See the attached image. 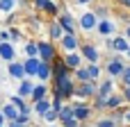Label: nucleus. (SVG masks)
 Masks as SVG:
<instances>
[{"label": "nucleus", "instance_id": "f257e3e1", "mask_svg": "<svg viewBox=\"0 0 130 127\" xmlns=\"http://www.w3.org/2000/svg\"><path fill=\"white\" fill-rule=\"evenodd\" d=\"M123 68H126V55H119V52H112V57H110V59L105 61V66H103L105 75H110L112 80L121 77Z\"/></svg>", "mask_w": 130, "mask_h": 127}, {"label": "nucleus", "instance_id": "f03ea898", "mask_svg": "<svg viewBox=\"0 0 130 127\" xmlns=\"http://www.w3.org/2000/svg\"><path fill=\"white\" fill-rule=\"evenodd\" d=\"M37 50H39V59L53 64L59 55H57V45L53 41H37Z\"/></svg>", "mask_w": 130, "mask_h": 127}, {"label": "nucleus", "instance_id": "7ed1b4c3", "mask_svg": "<svg viewBox=\"0 0 130 127\" xmlns=\"http://www.w3.org/2000/svg\"><path fill=\"white\" fill-rule=\"evenodd\" d=\"M78 52L82 55L85 64H98V59H101V50H98L96 43H91V41H82L80 48H78Z\"/></svg>", "mask_w": 130, "mask_h": 127}, {"label": "nucleus", "instance_id": "20e7f679", "mask_svg": "<svg viewBox=\"0 0 130 127\" xmlns=\"http://www.w3.org/2000/svg\"><path fill=\"white\" fill-rule=\"evenodd\" d=\"M96 89H98V82H94V80L80 82V84H75L73 98H78V100H91V98L96 95Z\"/></svg>", "mask_w": 130, "mask_h": 127}, {"label": "nucleus", "instance_id": "39448f33", "mask_svg": "<svg viewBox=\"0 0 130 127\" xmlns=\"http://www.w3.org/2000/svg\"><path fill=\"white\" fill-rule=\"evenodd\" d=\"M96 25H98V18H96V14H94L91 9H87V11H82V14L78 16V27H80L82 32L91 34V32H96Z\"/></svg>", "mask_w": 130, "mask_h": 127}, {"label": "nucleus", "instance_id": "423d86ee", "mask_svg": "<svg viewBox=\"0 0 130 127\" xmlns=\"http://www.w3.org/2000/svg\"><path fill=\"white\" fill-rule=\"evenodd\" d=\"M55 20L62 25L64 34H75V32H78V18H73L69 11H59V16H57Z\"/></svg>", "mask_w": 130, "mask_h": 127}, {"label": "nucleus", "instance_id": "0eeeda50", "mask_svg": "<svg viewBox=\"0 0 130 127\" xmlns=\"http://www.w3.org/2000/svg\"><path fill=\"white\" fill-rule=\"evenodd\" d=\"M91 114H94V109L85 102V100H78V102H73V118L78 120V123H85V120H89L91 118Z\"/></svg>", "mask_w": 130, "mask_h": 127}, {"label": "nucleus", "instance_id": "6e6552de", "mask_svg": "<svg viewBox=\"0 0 130 127\" xmlns=\"http://www.w3.org/2000/svg\"><path fill=\"white\" fill-rule=\"evenodd\" d=\"M117 32V23L107 16V18H101L98 20V25H96V34L98 36H103V39H107V36H112Z\"/></svg>", "mask_w": 130, "mask_h": 127}, {"label": "nucleus", "instance_id": "1a4fd4ad", "mask_svg": "<svg viewBox=\"0 0 130 127\" xmlns=\"http://www.w3.org/2000/svg\"><path fill=\"white\" fill-rule=\"evenodd\" d=\"M57 43H59V48H62L64 52H73V50H78V48H80L82 39H78V34H64Z\"/></svg>", "mask_w": 130, "mask_h": 127}, {"label": "nucleus", "instance_id": "9d476101", "mask_svg": "<svg viewBox=\"0 0 130 127\" xmlns=\"http://www.w3.org/2000/svg\"><path fill=\"white\" fill-rule=\"evenodd\" d=\"M62 61L66 64L69 70H75V68L85 66V59H82V55H80L78 50H73V52H64V55H62Z\"/></svg>", "mask_w": 130, "mask_h": 127}, {"label": "nucleus", "instance_id": "9b49d317", "mask_svg": "<svg viewBox=\"0 0 130 127\" xmlns=\"http://www.w3.org/2000/svg\"><path fill=\"white\" fill-rule=\"evenodd\" d=\"M73 75V70H69L66 68V64L62 61V57H57L55 61H53V82H57V80H62V77H71Z\"/></svg>", "mask_w": 130, "mask_h": 127}, {"label": "nucleus", "instance_id": "f8f14e48", "mask_svg": "<svg viewBox=\"0 0 130 127\" xmlns=\"http://www.w3.org/2000/svg\"><path fill=\"white\" fill-rule=\"evenodd\" d=\"M107 48L112 52H119V55H126V50L130 48V41L126 36H114V39H107Z\"/></svg>", "mask_w": 130, "mask_h": 127}, {"label": "nucleus", "instance_id": "ddd939ff", "mask_svg": "<svg viewBox=\"0 0 130 127\" xmlns=\"http://www.w3.org/2000/svg\"><path fill=\"white\" fill-rule=\"evenodd\" d=\"M39 64L41 59L39 57H23V70H25V77H37V70H39Z\"/></svg>", "mask_w": 130, "mask_h": 127}, {"label": "nucleus", "instance_id": "4468645a", "mask_svg": "<svg viewBox=\"0 0 130 127\" xmlns=\"http://www.w3.org/2000/svg\"><path fill=\"white\" fill-rule=\"evenodd\" d=\"M7 75L11 77V80H23L25 77V70H23V59H14V61H9L7 64Z\"/></svg>", "mask_w": 130, "mask_h": 127}, {"label": "nucleus", "instance_id": "2eb2a0df", "mask_svg": "<svg viewBox=\"0 0 130 127\" xmlns=\"http://www.w3.org/2000/svg\"><path fill=\"white\" fill-rule=\"evenodd\" d=\"M48 93H50V89H48V84L46 82H39V84H34L32 86V93H30V105L32 102H39V100H43V98H48Z\"/></svg>", "mask_w": 130, "mask_h": 127}, {"label": "nucleus", "instance_id": "dca6fc26", "mask_svg": "<svg viewBox=\"0 0 130 127\" xmlns=\"http://www.w3.org/2000/svg\"><path fill=\"white\" fill-rule=\"evenodd\" d=\"M16 59V48L11 41H0V61H14Z\"/></svg>", "mask_w": 130, "mask_h": 127}, {"label": "nucleus", "instance_id": "f3484780", "mask_svg": "<svg viewBox=\"0 0 130 127\" xmlns=\"http://www.w3.org/2000/svg\"><path fill=\"white\" fill-rule=\"evenodd\" d=\"M110 93H114V80H112V77L98 80V89H96V95H101V98H107Z\"/></svg>", "mask_w": 130, "mask_h": 127}, {"label": "nucleus", "instance_id": "a211bd4d", "mask_svg": "<svg viewBox=\"0 0 130 127\" xmlns=\"http://www.w3.org/2000/svg\"><path fill=\"white\" fill-rule=\"evenodd\" d=\"M48 36H50V41H53V43H57V41L64 36V30H62V25H59L55 18H53V20H50V25H48Z\"/></svg>", "mask_w": 130, "mask_h": 127}, {"label": "nucleus", "instance_id": "6ab92c4d", "mask_svg": "<svg viewBox=\"0 0 130 127\" xmlns=\"http://www.w3.org/2000/svg\"><path fill=\"white\" fill-rule=\"evenodd\" d=\"M50 77H53V64L41 61V64H39V70H37V80H39V82H48Z\"/></svg>", "mask_w": 130, "mask_h": 127}, {"label": "nucleus", "instance_id": "aec40b11", "mask_svg": "<svg viewBox=\"0 0 130 127\" xmlns=\"http://www.w3.org/2000/svg\"><path fill=\"white\" fill-rule=\"evenodd\" d=\"M32 86H34V84H32V80H30V77H23V80L18 82L16 95H21V98H25V100H27V98H30V93H32Z\"/></svg>", "mask_w": 130, "mask_h": 127}, {"label": "nucleus", "instance_id": "412c9836", "mask_svg": "<svg viewBox=\"0 0 130 127\" xmlns=\"http://www.w3.org/2000/svg\"><path fill=\"white\" fill-rule=\"evenodd\" d=\"M48 109H50V98H43V100H39V102H32V111H34L39 118H43Z\"/></svg>", "mask_w": 130, "mask_h": 127}, {"label": "nucleus", "instance_id": "4be33fe9", "mask_svg": "<svg viewBox=\"0 0 130 127\" xmlns=\"http://www.w3.org/2000/svg\"><path fill=\"white\" fill-rule=\"evenodd\" d=\"M105 105H107V109H119V107H123L126 102H123V95H121V93H110L107 100H105Z\"/></svg>", "mask_w": 130, "mask_h": 127}, {"label": "nucleus", "instance_id": "5701e85b", "mask_svg": "<svg viewBox=\"0 0 130 127\" xmlns=\"http://www.w3.org/2000/svg\"><path fill=\"white\" fill-rule=\"evenodd\" d=\"M0 114H2V116H5V120L9 123V120H16V116H18L21 111H18V109L11 105V102H5V105H2V111H0Z\"/></svg>", "mask_w": 130, "mask_h": 127}, {"label": "nucleus", "instance_id": "b1692460", "mask_svg": "<svg viewBox=\"0 0 130 127\" xmlns=\"http://www.w3.org/2000/svg\"><path fill=\"white\" fill-rule=\"evenodd\" d=\"M59 11H62V7H59V2H57V0H48V5L43 7V14H46V16H50V18H57V16H59Z\"/></svg>", "mask_w": 130, "mask_h": 127}, {"label": "nucleus", "instance_id": "393cba45", "mask_svg": "<svg viewBox=\"0 0 130 127\" xmlns=\"http://www.w3.org/2000/svg\"><path fill=\"white\" fill-rule=\"evenodd\" d=\"M85 68H87V73H89V77H91L94 82L101 80V75H103V66H98V64H85Z\"/></svg>", "mask_w": 130, "mask_h": 127}, {"label": "nucleus", "instance_id": "a878e982", "mask_svg": "<svg viewBox=\"0 0 130 127\" xmlns=\"http://www.w3.org/2000/svg\"><path fill=\"white\" fill-rule=\"evenodd\" d=\"M71 77H75V84H80V82H89L91 77H89V73H87V68L85 66H80V68H75L73 70V75Z\"/></svg>", "mask_w": 130, "mask_h": 127}, {"label": "nucleus", "instance_id": "bb28decb", "mask_svg": "<svg viewBox=\"0 0 130 127\" xmlns=\"http://www.w3.org/2000/svg\"><path fill=\"white\" fill-rule=\"evenodd\" d=\"M69 118H73V105H66V102H64V107L59 109V120H57V123L69 120Z\"/></svg>", "mask_w": 130, "mask_h": 127}, {"label": "nucleus", "instance_id": "cd10ccee", "mask_svg": "<svg viewBox=\"0 0 130 127\" xmlns=\"http://www.w3.org/2000/svg\"><path fill=\"white\" fill-rule=\"evenodd\" d=\"M18 0H0V14H11Z\"/></svg>", "mask_w": 130, "mask_h": 127}, {"label": "nucleus", "instance_id": "c85d7f7f", "mask_svg": "<svg viewBox=\"0 0 130 127\" xmlns=\"http://www.w3.org/2000/svg\"><path fill=\"white\" fill-rule=\"evenodd\" d=\"M41 120H46V123H48V125H53V123H57V120H59V111H57V109H53V107H50V109H48V111H46V116H43V118H41Z\"/></svg>", "mask_w": 130, "mask_h": 127}, {"label": "nucleus", "instance_id": "c756f323", "mask_svg": "<svg viewBox=\"0 0 130 127\" xmlns=\"http://www.w3.org/2000/svg\"><path fill=\"white\" fill-rule=\"evenodd\" d=\"M91 11L96 14V18H98V20H101V18H107V16H110V9H107L105 5H96Z\"/></svg>", "mask_w": 130, "mask_h": 127}, {"label": "nucleus", "instance_id": "7c9ffc66", "mask_svg": "<svg viewBox=\"0 0 130 127\" xmlns=\"http://www.w3.org/2000/svg\"><path fill=\"white\" fill-rule=\"evenodd\" d=\"M25 57H39L37 41H27V43H25Z\"/></svg>", "mask_w": 130, "mask_h": 127}, {"label": "nucleus", "instance_id": "2f4dec72", "mask_svg": "<svg viewBox=\"0 0 130 127\" xmlns=\"http://www.w3.org/2000/svg\"><path fill=\"white\" fill-rule=\"evenodd\" d=\"M96 127H117V123H114L112 116H107V118H98L96 120Z\"/></svg>", "mask_w": 130, "mask_h": 127}, {"label": "nucleus", "instance_id": "473e14b6", "mask_svg": "<svg viewBox=\"0 0 130 127\" xmlns=\"http://www.w3.org/2000/svg\"><path fill=\"white\" fill-rule=\"evenodd\" d=\"M121 84L123 86H130V64H126V68H123V73H121Z\"/></svg>", "mask_w": 130, "mask_h": 127}, {"label": "nucleus", "instance_id": "72a5a7b5", "mask_svg": "<svg viewBox=\"0 0 130 127\" xmlns=\"http://www.w3.org/2000/svg\"><path fill=\"white\" fill-rule=\"evenodd\" d=\"M14 123L16 125H30V114H18Z\"/></svg>", "mask_w": 130, "mask_h": 127}, {"label": "nucleus", "instance_id": "f704fd0d", "mask_svg": "<svg viewBox=\"0 0 130 127\" xmlns=\"http://www.w3.org/2000/svg\"><path fill=\"white\" fill-rule=\"evenodd\" d=\"M9 36H11V43H14V41H21V36H23V34H21V30H18V27H9Z\"/></svg>", "mask_w": 130, "mask_h": 127}, {"label": "nucleus", "instance_id": "c9c22d12", "mask_svg": "<svg viewBox=\"0 0 130 127\" xmlns=\"http://www.w3.org/2000/svg\"><path fill=\"white\" fill-rule=\"evenodd\" d=\"M46 5H48V0H32V7H34L37 11H43Z\"/></svg>", "mask_w": 130, "mask_h": 127}, {"label": "nucleus", "instance_id": "e433bc0d", "mask_svg": "<svg viewBox=\"0 0 130 127\" xmlns=\"http://www.w3.org/2000/svg\"><path fill=\"white\" fill-rule=\"evenodd\" d=\"M59 125H62V127H80V123H78L75 118H69V120H62Z\"/></svg>", "mask_w": 130, "mask_h": 127}, {"label": "nucleus", "instance_id": "4c0bfd02", "mask_svg": "<svg viewBox=\"0 0 130 127\" xmlns=\"http://www.w3.org/2000/svg\"><path fill=\"white\" fill-rule=\"evenodd\" d=\"M121 95H123V102H126V105H130V86H123Z\"/></svg>", "mask_w": 130, "mask_h": 127}, {"label": "nucleus", "instance_id": "58836bf2", "mask_svg": "<svg viewBox=\"0 0 130 127\" xmlns=\"http://www.w3.org/2000/svg\"><path fill=\"white\" fill-rule=\"evenodd\" d=\"M0 41H11V36H9V30H0Z\"/></svg>", "mask_w": 130, "mask_h": 127}, {"label": "nucleus", "instance_id": "ea45409f", "mask_svg": "<svg viewBox=\"0 0 130 127\" xmlns=\"http://www.w3.org/2000/svg\"><path fill=\"white\" fill-rule=\"evenodd\" d=\"M123 125H128V127H130V107L126 109V114H123Z\"/></svg>", "mask_w": 130, "mask_h": 127}, {"label": "nucleus", "instance_id": "a19ab883", "mask_svg": "<svg viewBox=\"0 0 130 127\" xmlns=\"http://www.w3.org/2000/svg\"><path fill=\"white\" fill-rule=\"evenodd\" d=\"M117 2H119L123 9H128V11H130V0H117Z\"/></svg>", "mask_w": 130, "mask_h": 127}, {"label": "nucleus", "instance_id": "79ce46f5", "mask_svg": "<svg viewBox=\"0 0 130 127\" xmlns=\"http://www.w3.org/2000/svg\"><path fill=\"white\" fill-rule=\"evenodd\" d=\"M73 2H75V5H80V7H87V5H89V2H94V0H73Z\"/></svg>", "mask_w": 130, "mask_h": 127}, {"label": "nucleus", "instance_id": "37998d69", "mask_svg": "<svg viewBox=\"0 0 130 127\" xmlns=\"http://www.w3.org/2000/svg\"><path fill=\"white\" fill-rule=\"evenodd\" d=\"M123 36L130 41V23H126V32H123Z\"/></svg>", "mask_w": 130, "mask_h": 127}, {"label": "nucleus", "instance_id": "c03bdc74", "mask_svg": "<svg viewBox=\"0 0 130 127\" xmlns=\"http://www.w3.org/2000/svg\"><path fill=\"white\" fill-rule=\"evenodd\" d=\"M7 127H30V125H16L14 120H9V123H7Z\"/></svg>", "mask_w": 130, "mask_h": 127}, {"label": "nucleus", "instance_id": "a18cd8bd", "mask_svg": "<svg viewBox=\"0 0 130 127\" xmlns=\"http://www.w3.org/2000/svg\"><path fill=\"white\" fill-rule=\"evenodd\" d=\"M0 127H5V116L0 114Z\"/></svg>", "mask_w": 130, "mask_h": 127}, {"label": "nucleus", "instance_id": "49530a36", "mask_svg": "<svg viewBox=\"0 0 130 127\" xmlns=\"http://www.w3.org/2000/svg\"><path fill=\"white\" fill-rule=\"evenodd\" d=\"M126 59H128V61H130V48H128V50H126Z\"/></svg>", "mask_w": 130, "mask_h": 127}, {"label": "nucleus", "instance_id": "de8ad7c7", "mask_svg": "<svg viewBox=\"0 0 130 127\" xmlns=\"http://www.w3.org/2000/svg\"><path fill=\"white\" fill-rule=\"evenodd\" d=\"M48 127H62V125H57V123H53V125H48Z\"/></svg>", "mask_w": 130, "mask_h": 127}]
</instances>
